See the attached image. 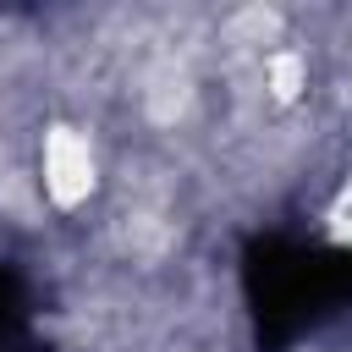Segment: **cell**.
<instances>
[{
	"label": "cell",
	"mask_w": 352,
	"mask_h": 352,
	"mask_svg": "<svg viewBox=\"0 0 352 352\" xmlns=\"http://www.w3.org/2000/svg\"><path fill=\"white\" fill-rule=\"evenodd\" d=\"M44 192L60 209H72L94 192V148L77 126H50V138H44Z\"/></svg>",
	"instance_id": "cell-1"
},
{
	"label": "cell",
	"mask_w": 352,
	"mask_h": 352,
	"mask_svg": "<svg viewBox=\"0 0 352 352\" xmlns=\"http://www.w3.org/2000/svg\"><path fill=\"white\" fill-rule=\"evenodd\" d=\"M270 88H275V99H292V94L302 88V60H297L292 50L270 55Z\"/></svg>",
	"instance_id": "cell-2"
}]
</instances>
